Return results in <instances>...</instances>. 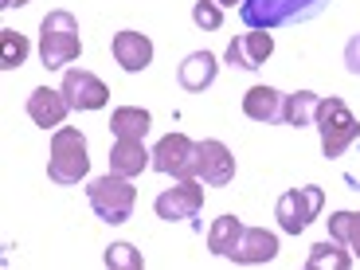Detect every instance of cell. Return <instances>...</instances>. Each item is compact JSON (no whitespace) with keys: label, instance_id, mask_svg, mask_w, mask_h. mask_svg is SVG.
<instances>
[{"label":"cell","instance_id":"2","mask_svg":"<svg viewBox=\"0 0 360 270\" xmlns=\"http://www.w3.org/2000/svg\"><path fill=\"white\" fill-rule=\"evenodd\" d=\"M314 126H317V134H321V153L329 157V161H337V157L360 137V122L352 117V110L345 106L341 98H333V94L317 102Z\"/></svg>","mask_w":360,"mask_h":270},{"label":"cell","instance_id":"19","mask_svg":"<svg viewBox=\"0 0 360 270\" xmlns=\"http://www.w3.org/2000/svg\"><path fill=\"white\" fill-rule=\"evenodd\" d=\"M317 94L314 90H294V94H286V102H282V122L286 126H314V117H317Z\"/></svg>","mask_w":360,"mask_h":270},{"label":"cell","instance_id":"28","mask_svg":"<svg viewBox=\"0 0 360 270\" xmlns=\"http://www.w3.org/2000/svg\"><path fill=\"white\" fill-rule=\"evenodd\" d=\"M27 0H0V8H24Z\"/></svg>","mask_w":360,"mask_h":270},{"label":"cell","instance_id":"27","mask_svg":"<svg viewBox=\"0 0 360 270\" xmlns=\"http://www.w3.org/2000/svg\"><path fill=\"white\" fill-rule=\"evenodd\" d=\"M349 247H352V255L360 259V212H352V231H349Z\"/></svg>","mask_w":360,"mask_h":270},{"label":"cell","instance_id":"18","mask_svg":"<svg viewBox=\"0 0 360 270\" xmlns=\"http://www.w3.org/2000/svg\"><path fill=\"white\" fill-rule=\"evenodd\" d=\"M149 126H153V117H149V110H141V106H117L114 114H110L114 137H126V141H141V137L149 134Z\"/></svg>","mask_w":360,"mask_h":270},{"label":"cell","instance_id":"7","mask_svg":"<svg viewBox=\"0 0 360 270\" xmlns=\"http://www.w3.org/2000/svg\"><path fill=\"white\" fill-rule=\"evenodd\" d=\"M192 176L200 184H231L235 180V157L224 141H196V161H192Z\"/></svg>","mask_w":360,"mask_h":270},{"label":"cell","instance_id":"5","mask_svg":"<svg viewBox=\"0 0 360 270\" xmlns=\"http://www.w3.org/2000/svg\"><path fill=\"white\" fill-rule=\"evenodd\" d=\"M321 204H325V192L317 188V184H306V188H290V192H282V196H278V204H274V216H278V227H282L286 235L306 231V227L317 219Z\"/></svg>","mask_w":360,"mask_h":270},{"label":"cell","instance_id":"10","mask_svg":"<svg viewBox=\"0 0 360 270\" xmlns=\"http://www.w3.org/2000/svg\"><path fill=\"white\" fill-rule=\"evenodd\" d=\"M63 94L71 102V110H102L110 98L106 82L90 71H67L63 75Z\"/></svg>","mask_w":360,"mask_h":270},{"label":"cell","instance_id":"17","mask_svg":"<svg viewBox=\"0 0 360 270\" xmlns=\"http://www.w3.org/2000/svg\"><path fill=\"white\" fill-rule=\"evenodd\" d=\"M216 71H219V63H216V55L212 51H192L188 59L180 63L176 79H180L184 90H207L212 82H216Z\"/></svg>","mask_w":360,"mask_h":270},{"label":"cell","instance_id":"23","mask_svg":"<svg viewBox=\"0 0 360 270\" xmlns=\"http://www.w3.org/2000/svg\"><path fill=\"white\" fill-rule=\"evenodd\" d=\"M106 266L110 270H145V255L129 243H110L106 247Z\"/></svg>","mask_w":360,"mask_h":270},{"label":"cell","instance_id":"14","mask_svg":"<svg viewBox=\"0 0 360 270\" xmlns=\"http://www.w3.org/2000/svg\"><path fill=\"white\" fill-rule=\"evenodd\" d=\"M114 59L122 63V71L137 75L153 63V44H149V36H141V32H117L114 36Z\"/></svg>","mask_w":360,"mask_h":270},{"label":"cell","instance_id":"3","mask_svg":"<svg viewBox=\"0 0 360 270\" xmlns=\"http://www.w3.org/2000/svg\"><path fill=\"white\" fill-rule=\"evenodd\" d=\"M90 172V157H86V137L79 129L63 126L51 137V157H47V176L55 184H79Z\"/></svg>","mask_w":360,"mask_h":270},{"label":"cell","instance_id":"1","mask_svg":"<svg viewBox=\"0 0 360 270\" xmlns=\"http://www.w3.org/2000/svg\"><path fill=\"white\" fill-rule=\"evenodd\" d=\"M82 55V39H79V20L67 8H55L44 16L39 24V59L47 71H63L67 63H75Z\"/></svg>","mask_w":360,"mask_h":270},{"label":"cell","instance_id":"25","mask_svg":"<svg viewBox=\"0 0 360 270\" xmlns=\"http://www.w3.org/2000/svg\"><path fill=\"white\" fill-rule=\"evenodd\" d=\"M349 231H352V212H333L329 216V239L349 247Z\"/></svg>","mask_w":360,"mask_h":270},{"label":"cell","instance_id":"6","mask_svg":"<svg viewBox=\"0 0 360 270\" xmlns=\"http://www.w3.org/2000/svg\"><path fill=\"white\" fill-rule=\"evenodd\" d=\"M321 8V0H247L243 4V20L259 32H270V27L286 24V20H302L314 16Z\"/></svg>","mask_w":360,"mask_h":270},{"label":"cell","instance_id":"9","mask_svg":"<svg viewBox=\"0 0 360 270\" xmlns=\"http://www.w3.org/2000/svg\"><path fill=\"white\" fill-rule=\"evenodd\" d=\"M153 207H157V216L169 219V224H176V219H196V212L204 207V188H200L196 176H188V180H180L176 188H165Z\"/></svg>","mask_w":360,"mask_h":270},{"label":"cell","instance_id":"12","mask_svg":"<svg viewBox=\"0 0 360 270\" xmlns=\"http://www.w3.org/2000/svg\"><path fill=\"white\" fill-rule=\"evenodd\" d=\"M67 110H71V102H67L63 90H51V86H39L27 94V117L36 122L39 129H59L63 126Z\"/></svg>","mask_w":360,"mask_h":270},{"label":"cell","instance_id":"8","mask_svg":"<svg viewBox=\"0 0 360 270\" xmlns=\"http://www.w3.org/2000/svg\"><path fill=\"white\" fill-rule=\"evenodd\" d=\"M192 161H196V141L184 134H169L157 141L153 149V169L165 172V176H176V180H188L192 176Z\"/></svg>","mask_w":360,"mask_h":270},{"label":"cell","instance_id":"13","mask_svg":"<svg viewBox=\"0 0 360 270\" xmlns=\"http://www.w3.org/2000/svg\"><path fill=\"white\" fill-rule=\"evenodd\" d=\"M274 255H278V235L266 231V227H243V235H239V247L231 251V262L255 266V262H270Z\"/></svg>","mask_w":360,"mask_h":270},{"label":"cell","instance_id":"15","mask_svg":"<svg viewBox=\"0 0 360 270\" xmlns=\"http://www.w3.org/2000/svg\"><path fill=\"white\" fill-rule=\"evenodd\" d=\"M282 102H286V94H278L274 86H251L243 94V114L251 122L274 126V122H282Z\"/></svg>","mask_w":360,"mask_h":270},{"label":"cell","instance_id":"26","mask_svg":"<svg viewBox=\"0 0 360 270\" xmlns=\"http://www.w3.org/2000/svg\"><path fill=\"white\" fill-rule=\"evenodd\" d=\"M345 67H349L352 75H360V36H352L349 44H345Z\"/></svg>","mask_w":360,"mask_h":270},{"label":"cell","instance_id":"20","mask_svg":"<svg viewBox=\"0 0 360 270\" xmlns=\"http://www.w3.org/2000/svg\"><path fill=\"white\" fill-rule=\"evenodd\" d=\"M239 235H243V224L235 216H219L216 224H212V231H207V247H212V255H219V259H231V251L239 247Z\"/></svg>","mask_w":360,"mask_h":270},{"label":"cell","instance_id":"21","mask_svg":"<svg viewBox=\"0 0 360 270\" xmlns=\"http://www.w3.org/2000/svg\"><path fill=\"white\" fill-rule=\"evenodd\" d=\"M306 266H309V270H349V266H352V255L345 251V243H337V239H325V243H317L314 251H309Z\"/></svg>","mask_w":360,"mask_h":270},{"label":"cell","instance_id":"29","mask_svg":"<svg viewBox=\"0 0 360 270\" xmlns=\"http://www.w3.org/2000/svg\"><path fill=\"white\" fill-rule=\"evenodd\" d=\"M216 4H219V8H224V4H227V8H235V4H239V8H243L247 0H216Z\"/></svg>","mask_w":360,"mask_h":270},{"label":"cell","instance_id":"16","mask_svg":"<svg viewBox=\"0 0 360 270\" xmlns=\"http://www.w3.org/2000/svg\"><path fill=\"white\" fill-rule=\"evenodd\" d=\"M153 165V153H145L141 141H126V137H117L114 149H110V172L117 176H137Z\"/></svg>","mask_w":360,"mask_h":270},{"label":"cell","instance_id":"24","mask_svg":"<svg viewBox=\"0 0 360 270\" xmlns=\"http://www.w3.org/2000/svg\"><path fill=\"white\" fill-rule=\"evenodd\" d=\"M192 20H196L200 27H207V32H216V27L224 24V8H219L216 0H196V4H192Z\"/></svg>","mask_w":360,"mask_h":270},{"label":"cell","instance_id":"11","mask_svg":"<svg viewBox=\"0 0 360 270\" xmlns=\"http://www.w3.org/2000/svg\"><path fill=\"white\" fill-rule=\"evenodd\" d=\"M270 51H274L270 32H243V36H235L231 44H227V63L243 67V71H259L270 59Z\"/></svg>","mask_w":360,"mask_h":270},{"label":"cell","instance_id":"22","mask_svg":"<svg viewBox=\"0 0 360 270\" xmlns=\"http://www.w3.org/2000/svg\"><path fill=\"white\" fill-rule=\"evenodd\" d=\"M27 51H32V44H27L20 32L0 27V67H4V71H16V67L27 59Z\"/></svg>","mask_w":360,"mask_h":270},{"label":"cell","instance_id":"4","mask_svg":"<svg viewBox=\"0 0 360 270\" xmlns=\"http://www.w3.org/2000/svg\"><path fill=\"white\" fill-rule=\"evenodd\" d=\"M90 207L102 224H126L134 216V204H137V188L129 184V176H117V172H106L98 176L94 184L86 188Z\"/></svg>","mask_w":360,"mask_h":270}]
</instances>
